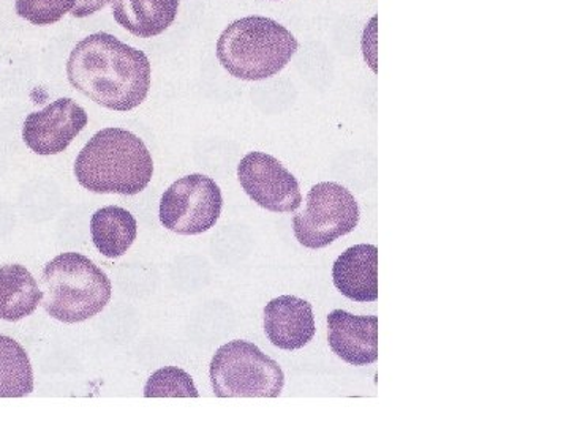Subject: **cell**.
Returning <instances> with one entry per match:
<instances>
[{
	"instance_id": "cell-15",
	"label": "cell",
	"mask_w": 569,
	"mask_h": 426,
	"mask_svg": "<svg viewBox=\"0 0 569 426\" xmlns=\"http://www.w3.org/2000/svg\"><path fill=\"white\" fill-rule=\"evenodd\" d=\"M137 220L122 207H103L92 215L91 234L93 245L104 257H121L137 241Z\"/></svg>"
},
{
	"instance_id": "cell-3",
	"label": "cell",
	"mask_w": 569,
	"mask_h": 426,
	"mask_svg": "<svg viewBox=\"0 0 569 426\" xmlns=\"http://www.w3.org/2000/svg\"><path fill=\"white\" fill-rule=\"evenodd\" d=\"M298 51V40L284 26L264 17L231 22L217 41V59L231 77L263 81L276 77Z\"/></svg>"
},
{
	"instance_id": "cell-14",
	"label": "cell",
	"mask_w": 569,
	"mask_h": 426,
	"mask_svg": "<svg viewBox=\"0 0 569 426\" xmlns=\"http://www.w3.org/2000/svg\"><path fill=\"white\" fill-rule=\"evenodd\" d=\"M43 293L31 272L20 264L0 267V320L17 323L36 312Z\"/></svg>"
},
{
	"instance_id": "cell-4",
	"label": "cell",
	"mask_w": 569,
	"mask_h": 426,
	"mask_svg": "<svg viewBox=\"0 0 569 426\" xmlns=\"http://www.w3.org/2000/svg\"><path fill=\"white\" fill-rule=\"evenodd\" d=\"M41 305L56 321L84 323L110 304L112 286L102 268L80 253H62L44 265Z\"/></svg>"
},
{
	"instance_id": "cell-13",
	"label": "cell",
	"mask_w": 569,
	"mask_h": 426,
	"mask_svg": "<svg viewBox=\"0 0 569 426\" xmlns=\"http://www.w3.org/2000/svg\"><path fill=\"white\" fill-rule=\"evenodd\" d=\"M179 0H112L119 26L141 39L160 36L178 17Z\"/></svg>"
},
{
	"instance_id": "cell-1",
	"label": "cell",
	"mask_w": 569,
	"mask_h": 426,
	"mask_svg": "<svg viewBox=\"0 0 569 426\" xmlns=\"http://www.w3.org/2000/svg\"><path fill=\"white\" fill-rule=\"evenodd\" d=\"M70 84L100 106L132 111L151 89V62L144 52L107 32L92 33L71 51Z\"/></svg>"
},
{
	"instance_id": "cell-8",
	"label": "cell",
	"mask_w": 569,
	"mask_h": 426,
	"mask_svg": "<svg viewBox=\"0 0 569 426\" xmlns=\"http://www.w3.org/2000/svg\"><path fill=\"white\" fill-rule=\"evenodd\" d=\"M242 189L253 203L274 213H290L301 207L298 179L276 156L264 152L247 153L238 166Z\"/></svg>"
},
{
	"instance_id": "cell-10",
	"label": "cell",
	"mask_w": 569,
	"mask_h": 426,
	"mask_svg": "<svg viewBox=\"0 0 569 426\" xmlns=\"http://www.w3.org/2000/svg\"><path fill=\"white\" fill-rule=\"evenodd\" d=\"M264 332L279 349H302L317 332L312 305L295 295H280L266 305Z\"/></svg>"
},
{
	"instance_id": "cell-18",
	"label": "cell",
	"mask_w": 569,
	"mask_h": 426,
	"mask_svg": "<svg viewBox=\"0 0 569 426\" xmlns=\"http://www.w3.org/2000/svg\"><path fill=\"white\" fill-rule=\"evenodd\" d=\"M74 0H17V13L36 26H50L61 21Z\"/></svg>"
},
{
	"instance_id": "cell-6",
	"label": "cell",
	"mask_w": 569,
	"mask_h": 426,
	"mask_svg": "<svg viewBox=\"0 0 569 426\" xmlns=\"http://www.w3.org/2000/svg\"><path fill=\"white\" fill-rule=\"evenodd\" d=\"M359 223V205L346 186L321 182L307 194L306 209L295 215L293 230L306 248H325Z\"/></svg>"
},
{
	"instance_id": "cell-11",
	"label": "cell",
	"mask_w": 569,
	"mask_h": 426,
	"mask_svg": "<svg viewBox=\"0 0 569 426\" xmlns=\"http://www.w3.org/2000/svg\"><path fill=\"white\" fill-rule=\"evenodd\" d=\"M328 342L332 353L347 364H373L378 358V317L335 310L328 316Z\"/></svg>"
},
{
	"instance_id": "cell-16",
	"label": "cell",
	"mask_w": 569,
	"mask_h": 426,
	"mask_svg": "<svg viewBox=\"0 0 569 426\" xmlns=\"http://www.w3.org/2000/svg\"><path fill=\"white\" fill-rule=\"evenodd\" d=\"M33 390L29 355L20 343L0 335V398H21Z\"/></svg>"
},
{
	"instance_id": "cell-9",
	"label": "cell",
	"mask_w": 569,
	"mask_h": 426,
	"mask_svg": "<svg viewBox=\"0 0 569 426\" xmlns=\"http://www.w3.org/2000/svg\"><path fill=\"white\" fill-rule=\"evenodd\" d=\"M88 125V112L71 99H59L32 112L22 126V140L37 155H58Z\"/></svg>"
},
{
	"instance_id": "cell-19",
	"label": "cell",
	"mask_w": 569,
	"mask_h": 426,
	"mask_svg": "<svg viewBox=\"0 0 569 426\" xmlns=\"http://www.w3.org/2000/svg\"><path fill=\"white\" fill-rule=\"evenodd\" d=\"M111 2L112 0H74L71 14H73L74 18H88L97 13V11L104 9V7Z\"/></svg>"
},
{
	"instance_id": "cell-5",
	"label": "cell",
	"mask_w": 569,
	"mask_h": 426,
	"mask_svg": "<svg viewBox=\"0 0 569 426\" xmlns=\"http://www.w3.org/2000/svg\"><path fill=\"white\" fill-rule=\"evenodd\" d=\"M209 376L219 398H277L284 386L280 365L242 339L219 347Z\"/></svg>"
},
{
	"instance_id": "cell-17",
	"label": "cell",
	"mask_w": 569,
	"mask_h": 426,
	"mask_svg": "<svg viewBox=\"0 0 569 426\" xmlns=\"http://www.w3.org/2000/svg\"><path fill=\"white\" fill-rule=\"evenodd\" d=\"M192 376L178 366H164L149 377L146 398H198Z\"/></svg>"
},
{
	"instance_id": "cell-2",
	"label": "cell",
	"mask_w": 569,
	"mask_h": 426,
	"mask_svg": "<svg viewBox=\"0 0 569 426\" xmlns=\"http://www.w3.org/2000/svg\"><path fill=\"white\" fill-rule=\"evenodd\" d=\"M74 175L89 192L133 196L151 182L152 155L132 132L100 130L77 156Z\"/></svg>"
},
{
	"instance_id": "cell-7",
	"label": "cell",
	"mask_w": 569,
	"mask_h": 426,
	"mask_svg": "<svg viewBox=\"0 0 569 426\" xmlns=\"http://www.w3.org/2000/svg\"><path fill=\"white\" fill-rule=\"evenodd\" d=\"M223 197L219 185L203 174L176 181L160 201V222L181 235L203 234L219 222Z\"/></svg>"
},
{
	"instance_id": "cell-12",
	"label": "cell",
	"mask_w": 569,
	"mask_h": 426,
	"mask_svg": "<svg viewBox=\"0 0 569 426\" xmlns=\"http://www.w3.org/2000/svg\"><path fill=\"white\" fill-rule=\"evenodd\" d=\"M337 290L355 302H377L378 248L376 245H355L346 250L332 267Z\"/></svg>"
}]
</instances>
